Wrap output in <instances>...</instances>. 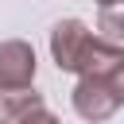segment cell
I'll return each instance as SVG.
<instances>
[{
  "label": "cell",
  "instance_id": "1",
  "mask_svg": "<svg viewBox=\"0 0 124 124\" xmlns=\"http://www.w3.org/2000/svg\"><path fill=\"white\" fill-rule=\"evenodd\" d=\"M70 101H74V112L81 120H108L120 108V97H116V85L108 74H81Z\"/></svg>",
  "mask_w": 124,
  "mask_h": 124
},
{
  "label": "cell",
  "instance_id": "2",
  "mask_svg": "<svg viewBox=\"0 0 124 124\" xmlns=\"http://www.w3.org/2000/svg\"><path fill=\"white\" fill-rule=\"evenodd\" d=\"M89 39H93V31H89L81 19H58V23L50 27V58H54V66H58L62 74H78Z\"/></svg>",
  "mask_w": 124,
  "mask_h": 124
},
{
  "label": "cell",
  "instance_id": "3",
  "mask_svg": "<svg viewBox=\"0 0 124 124\" xmlns=\"http://www.w3.org/2000/svg\"><path fill=\"white\" fill-rule=\"evenodd\" d=\"M35 46L23 39L0 43V89H23L35 81Z\"/></svg>",
  "mask_w": 124,
  "mask_h": 124
},
{
  "label": "cell",
  "instance_id": "4",
  "mask_svg": "<svg viewBox=\"0 0 124 124\" xmlns=\"http://www.w3.org/2000/svg\"><path fill=\"white\" fill-rule=\"evenodd\" d=\"M31 116L50 120V108L43 105V97L31 85H23V89H0V120L4 124H19V120H31Z\"/></svg>",
  "mask_w": 124,
  "mask_h": 124
},
{
  "label": "cell",
  "instance_id": "5",
  "mask_svg": "<svg viewBox=\"0 0 124 124\" xmlns=\"http://www.w3.org/2000/svg\"><path fill=\"white\" fill-rule=\"evenodd\" d=\"M97 31L112 43H124V0H97Z\"/></svg>",
  "mask_w": 124,
  "mask_h": 124
},
{
  "label": "cell",
  "instance_id": "6",
  "mask_svg": "<svg viewBox=\"0 0 124 124\" xmlns=\"http://www.w3.org/2000/svg\"><path fill=\"white\" fill-rule=\"evenodd\" d=\"M108 78H112V85H116V97H120V105H124V62H120V66H116Z\"/></svg>",
  "mask_w": 124,
  "mask_h": 124
}]
</instances>
